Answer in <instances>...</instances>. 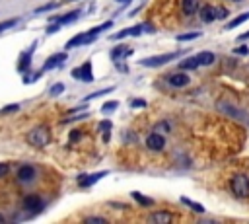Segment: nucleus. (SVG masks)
<instances>
[{"instance_id":"obj_11","label":"nucleus","mask_w":249,"mask_h":224,"mask_svg":"<svg viewBox=\"0 0 249 224\" xmlns=\"http://www.w3.org/2000/svg\"><path fill=\"white\" fill-rule=\"evenodd\" d=\"M173 220V214L169 212H163V210H158V212H152L148 216V222H156V224H169Z\"/></svg>"},{"instance_id":"obj_28","label":"nucleus","mask_w":249,"mask_h":224,"mask_svg":"<svg viewBox=\"0 0 249 224\" xmlns=\"http://www.w3.org/2000/svg\"><path fill=\"white\" fill-rule=\"evenodd\" d=\"M54 8H58V4H56V2H51V4H45V6H41V8H37V10H35V14H43V12H51V10H54Z\"/></svg>"},{"instance_id":"obj_31","label":"nucleus","mask_w":249,"mask_h":224,"mask_svg":"<svg viewBox=\"0 0 249 224\" xmlns=\"http://www.w3.org/2000/svg\"><path fill=\"white\" fill-rule=\"evenodd\" d=\"M154 131H161V132H167V131H169V123L161 121V123H158V125L154 127Z\"/></svg>"},{"instance_id":"obj_27","label":"nucleus","mask_w":249,"mask_h":224,"mask_svg":"<svg viewBox=\"0 0 249 224\" xmlns=\"http://www.w3.org/2000/svg\"><path fill=\"white\" fill-rule=\"evenodd\" d=\"M16 111H19V105H18V103H12V105L2 107V109H0V115H8V113H16Z\"/></svg>"},{"instance_id":"obj_1","label":"nucleus","mask_w":249,"mask_h":224,"mask_svg":"<svg viewBox=\"0 0 249 224\" xmlns=\"http://www.w3.org/2000/svg\"><path fill=\"white\" fill-rule=\"evenodd\" d=\"M27 142L35 148H45L51 142V131L47 127H35L27 132Z\"/></svg>"},{"instance_id":"obj_7","label":"nucleus","mask_w":249,"mask_h":224,"mask_svg":"<svg viewBox=\"0 0 249 224\" xmlns=\"http://www.w3.org/2000/svg\"><path fill=\"white\" fill-rule=\"evenodd\" d=\"M218 109H220V111H224L226 115H230V117L237 119V121H245V111H241V109H237V107L230 105L228 101H220V103H218Z\"/></svg>"},{"instance_id":"obj_36","label":"nucleus","mask_w":249,"mask_h":224,"mask_svg":"<svg viewBox=\"0 0 249 224\" xmlns=\"http://www.w3.org/2000/svg\"><path fill=\"white\" fill-rule=\"evenodd\" d=\"M233 53H237V55H247V53H249V47H247V45H241V47L233 49Z\"/></svg>"},{"instance_id":"obj_6","label":"nucleus","mask_w":249,"mask_h":224,"mask_svg":"<svg viewBox=\"0 0 249 224\" xmlns=\"http://www.w3.org/2000/svg\"><path fill=\"white\" fill-rule=\"evenodd\" d=\"M33 49H35V43L27 49V51H23L21 53V56H19V60H18V70L21 72V74H25V72H29V66H31V56H33Z\"/></svg>"},{"instance_id":"obj_9","label":"nucleus","mask_w":249,"mask_h":224,"mask_svg":"<svg viewBox=\"0 0 249 224\" xmlns=\"http://www.w3.org/2000/svg\"><path fill=\"white\" fill-rule=\"evenodd\" d=\"M146 146H148L150 150H161V148L165 146V140H163V136H161L158 131H154L152 134L146 136Z\"/></svg>"},{"instance_id":"obj_12","label":"nucleus","mask_w":249,"mask_h":224,"mask_svg":"<svg viewBox=\"0 0 249 224\" xmlns=\"http://www.w3.org/2000/svg\"><path fill=\"white\" fill-rule=\"evenodd\" d=\"M78 18H80V10H72V12L64 14V16H58V18H51L49 21H56V23H60V25H66V23H72V21H76Z\"/></svg>"},{"instance_id":"obj_21","label":"nucleus","mask_w":249,"mask_h":224,"mask_svg":"<svg viewBox=\"0 0 249 224\" xmlns=\"http://www.w3.org/2000/svg\"><path fill=\"white\" fill-rule=\"evenodd\" d=\"M249 19V12H243V14H239L237 18H233V21H230L228 25H226V29H233V27H237V25H241L243 21H247Z\"/></svg>"},{"instance_id":"obj_30","label":"nucleus","mask_w":249,"mask_h":224,"mask_svg":"<svg viewBox=\"0 0 249 224\" xmlns=\"http://www.w3.org/2000/svg\"><path fill=\"white\" fill-rule=\"evenodd\" d=\"M113 109H117V101H107V103H103V105H101V111H103V113L113 111Z\"/></svg>"},{"instance_id":"obj_14","label":"nucleus","mask_w":249,"mask_h":224,"mask_svg":"<svg viewBox=\"0 0 249 224\" xmlns=\"http://www.w3.org/2000/svg\"><path fill=\"white\" fill-rule=\"evenodd\" d=\"M144 29H146V27H142V25H134V27H128V29H121V31H117L115 35H111V39H124V37H128V35H140Z\"/></svg>"},{"instance_id":"obj_22","label":"nucleus","mask_w":249,"mask_h":224,"mask_svg":"<svg viewBox=\"0 0 249 224\" xmlns=\"http://www.w3.org/2000/svg\"><path fill=\"white\" fill-rule=\"evenodd\" d=\"M132 197H134V199H136L140 205H144V206H152V205H154V201H152V199H148V197L140 195L138 191H132Z\"/></svg>"},{"instance_id":"obj_20","label":"nucleus","mask_w":249,"mask_h":224,"mask_svg":"<svg viewBox=\"0 0 249 224\" xmlns=\"http://www.w3.org/2000/svg\"><path fill=\"white\" fill-rule=\"evenodd\" d=\"M196 60H198V64H202V66L212 64V62H214V53H210V51H202L200 55H196Z\"/></svg>"},{"instance_id":"obj_10","label":"nucleus","mask_w":249,"mask_h":224,"mask_svg":"<svg viewBox=\"0 0 249 224\" xmlns=\"http://www.w3.org/2000/svg\"><path fill=\"white\" fill-rule=\"evenodd\" d=\"M35 179V168L31 166H21L18 169V181L19 183H31Z\"/></svg>"},{"instance_id":"obj_23","label":"nucleus","mask_w":249,"mask_h":224,"mask_svg":"<svg viewBox=\"0 0 249 224\" xmlns=\"http://www.w3.org/2000/svg\"><path fill=\"white\" fill-rule=\"evenodd\" d=\"M181 203H185V205H189L193 210H196V212H204V206L202 205H198V203H195V201H191V199H187V197H181Z\"/></svg>"},{"instance_id":"obj_39","label":"nucleus","mask_w":249,"mask_h":224,"mask_svg":"<svg viewBox=\"0 0 249 224\" xmlns=\"http://www.w3.org/2000/svg\"><path fill=\"white\" fill-rule=\"evenodd\" d=\"M239 41H245V39H249V31H245V33H241L239 37H237Z\"/></svg>"},{"instance_id":"obj_2","label":"nucleus","mask_w":249,"mask_h":224,"mask_svg":"<svg viewBox=\"0 0 249 224\" xmlns=\"http://www.w3.org/2000/svg\"><path fill=\"white\" fill-rule=\"evenodd\" d=\"M231 191H233V195L239 197V199L247 197V195H249V177L243 175V173L233 175V177H231Z\"/></svg>"},{"instance_id":"obj_26","label":"nucleus","mask_w":249,"mask_h":224,"mask_svg":"<svg viewBox=\"0 0 249 224\" xmlns=\"http://www.w3.org/2000/svg\"><path fill=\"white\" fill-rule=\"evenodd\" d=\"M115 88H105V90H99V92H95V93H89V95H86V101H89V99H93V97H99V95H107L109 92H113Z\"/></svg>"},{"instance_id":"obj_19","label":"nucleus","mask_w":249,"mask_h":224,"mask_svg":"<svg viewBox=\"0 0 249 224\" xmlns=\"http://www.w3.org/2000/svg\"><path fill=\"white\" fill-rule=\"evenodd\" d=\"M128 55H132V51H130V49H124V45L115 47V49L111 51V58H113V60H119L121 56H128Z\"/></svg>"},{"instance_id":"obj_5","label":"nucleus","mask_w":249,"mask_h":224,"mask_svg":"<svg viewBox=\"0 0 249 224\" xmlns=\"http://www.w3.org/2000/svg\"><path fill=\"white\" fill-rule=\"evenodd\" d=\"M21 205H23V208L29 210V212H39V210L43 208V199H41L39 195H27V197H23Z\"/></svg>"},{"instance_id":"obj_8","label":"nucleus","mask_w":249,"mask_h":224,"mask_svg":"<svg viewBox=\"0 0 249 224\" xmlns=\"http://www.w3.org/2000/svg\"><path fill=\"white\" fill-rule=\"evenodd\" d=\"M68 58L66 53H56V55H51L45 62H43V70H53V68H58L64 60Z\"/></svg>"},{"instance_id":"obj_32","label":"nucleus","mask_w":249,"mask_h":224,"mask_svg":"<svg viewBox=\"0 0 249 224\" xmlns=\"http://www.w3.org/2000/svg\"><path fill=\"white\" fill-rule=\"evenodd\" d=\"M86 222H88V224H93V222L103 224V222H107V220H105V218H101V216H88V218H86Z\"/></svg>"},{"instance_id":"obj_4","label":"nucleus","mask_w":249,"mask_h":224,"mask_svg":"<svg viewBox=\"0 0 249 224\" xmlns=\"http://www.w3.org/2000/svg\"><path fill=\"white\" fill-rule=\"evenodd\" d=\"M72 76L78 78V80H84V82H93V74H91V60H86L82 66L74 68L72 70Z\"/></svg>"},{"instance_id":"obj_15","label":"nucleus","mask_w":249,"mask_h":224,"mask_svg":"<svg viewBox=\"0 0 249 224\" xmlns=\"http://www.w3.org/2000/svg\"><path fill=\"white\" fill-rule=\"evenodd\" d=\"M169 84H171L173 88H183V86H187V84H189V76H187L185 72L171 74V76H169Z\"/></svg>"},{"instance_id":"obj_13","label":"nucleus","mask_w":249,"mask_h":224,"mask_svg":"<svg viewBox=\"0 0 249 224\" xmlns=\"http://www.w3.org/2000/svg\"><path fill=\"white\" fill-rule=\"evenodd\" d=\"M103 175H107V171H99V173H93V175H80V177H78V185H80V187H89V185H93L95 181H99Z\"/></svg>"},{"instance_id":"obj_41","label":"nucleus","mask_w":249,"mask_h":224,"mask_svg":"<svg viewBox=\"0 0 249 224\" xmlns=\"http://www.w3.org/2000/svg\"><path fill=\"white\" fill-rule=\"evenodd\" d=\"M0 222H4V216H2V214H0Z\"/></svg>"},{"instance_id":"obj_33","label":"nucleus","mask_w":249,"mask_h":224,"mask_svg":"<svg viewBox=\"0 0 249 224\" xmlns=\"http://www.w3.org/2000/svg\"><path fill=\"white\" fill-rule=\"evenodd\" d=\"M111 127H113V125H111V121H101V123H99V129H101L103 132L111 131Z\"/></svg>"},{"instance_id":"obj_16","label":"nucleus","mask_w":249,"mask_h":224,"mask_svg":"<svg viewBox=\"0 0 249 224\" xmlns=\"http://www.w3.org/2000/svg\"><path fill=\"white\" fill-rule=\"evenodd\" d=\"M200 19H202V21H206V23L214 21V19H216V8H214V6H210V4L202 6V8H200Z\"/></svg>"},{"instance_id":"obj_42","label":"nucleus","mask_w":249,"mask_h":224,"mask_svg":"<svg viewBox=\"0 0 249 224\" xmlns=\"http://www.w3.org/2000/svg\"><path fill=\"white\" fill-rule=\"evenodd\" d=\"M235 2H237V0H235Z\"/></svg>"},{"instance_id":"obj_24","label":"nucleus","mask_w":249,"mask_h":224,"mask_svg":"<svg viewBox=\"0 0 249 224\" xmlns=\"http://www.w3.org/2000/svg\"><path fill=\"white\" fill-rule=\"evenodd\" d=\"M196 37H200L198 31H189V33H181V35H177V41H193V39H196Z\"/></svg>"},{"instance_id":"obj_38","label":"nucleus","mask_w":249,"mask_h":224,"mask_svg":"<svg viewBox=\"0 0 249 224\" xmlns=\"http://www.w3.org/2000/svg\"><path fill=\"white\" fill-rule=\"evenodd\" d=\"M144 105H146L144 99H134V101H132V107H144Z\"/></svg>"},{"instance_id":"obj_25","label":"nucleus","mask_w":249,"mask_h":224,"mask_svg":"<svg viewBox=\"0 0 249 224\" xmlns=\"http://www.w3.org/2000/svg\"><path fill=\"white\" fill-rule=\"evenodd\" d=\"M18 21H19L18 18H10V19L2 21V23H0V33H2V31H6V29H10V27H14V25H16Z\"/></svg>"},{"instance_id":"obj_18","label":"nucleus","mask_w":249,"mask_h":224,"mask_svg":"<svg viewBox=\"0 0 249 224\" xmlns=\"http://www.w3.org/2000/svg\"><path fill=\"white\" fill-rule=\"evenodd\" d=\"M200 64H198V60H196V56H187V58H183L181 62H179V68H183V70H195V68H198Z\"/></svg>"},{"instance_id":"obj_17","label":"nucleus","mask_w":249,"mask_h":224,"mask_svg":"<svg viewBox=\"0 0 249 224\" xmlns=\"http://www.w3.org/2000/svg\"><path fill=\"white\" fill-rule=\"evenodd\" d=\"M181 10H183V14L193 16L198 10V0H183L181 2Z\"/></svg>"},{"instance_id":"obj_40","label":"nucleus","mask_w":249,"mask_h":224,"mask_svg":"<svg viewBox=\"0 0 249 224\" xmlns=\"http://www.w3.org/2000/svg\"><path fill=\"white\" fill-rule=\"evenodd\" d=\"M115 2H123V4H130L132 0H115Z\"/></svg>"},{"instance_id":"obj_35","label":"nucleus","mask_w":249,"mask_h":224,"mask_svg":"<svg viewBox=\"0 0 249 224\" xmlns=\"http://www.w3.org/2000/svg\"><path fill=\"white\" fill-rule=\"evenodd\" d=\"M228 16V10H224V8H216V18L218 19H224Z\"/></svg>"},{"instance_id":"obj_3","label":"nucleus","mask_w":249,"mask_h":224,"mask_svg":"<svg viewBox=\"0 0 249 224\" xmlns=\"http://www.w3.org/2000/svg\"><path fill=\"white\" fill-rule=\"evenodd\" d=\"M181 53H165V55H158V56H150V58H144L142 60V64L144 66H161V64H165V62H169V60H173V58H177Z\"/></svg>"},{"instance_id":"obj_37","label":"nucleus","mask_w":249,"mask_h":224,"mask_svg":"<svg viewBox=\"0 0 249 224\" xmlns=\"http://www.w3.org/2000/svg\"><path fill=\"white\" fill-rule=\"evenodd\" d=\"M80 136H82V132H80V131H72V132H70V142H74V140H78Z\"/></svg>"},{"instance_id":"obj_29","label":"nucleus","mask_w":249,"mask_h":224,"mask_svg":"<svg viewBox=\"0 0 249 224\" xmlns=\"http://www.w3.org/2000/svg\"><path fill=\"white\" fill-rule=\"evenodd\" d=\"M62 92H64V84H60V82H58V84H54V86L49 90V93H51V95H58V93H62Z\"/></svg>"},{"instance_id":"obj_34","label":"nucleus","mask_w":249,"mask_h":224,"mask_svg":"<svg viewBox=\"0 0 249 224\" xmlns=\"http://www.w3.org/2000/svg\"><path fill=\"white\" fill-rule=\"evenodd\" d=\"M8 171H10V166H8V164H0V179H2V177H6V175H8Z\"/></svg>"}]
</instances>
